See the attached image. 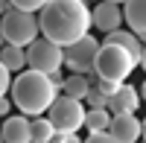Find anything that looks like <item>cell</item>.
I'll use <instances>...</instances> for the list:
<instances>
[{
    "mask_svg": "<svg viewBox=\"0 0 146 143\" xmlns=\"http://www.w3.org/2000/svg\"><path fill=\"white\" fill-rule=\"evenodd\" d=\"M94 26V12L85 0H50L41 9V35L50 41L70 47L88 35Z\"/></svg>",
    "mask_w": 146,
    "mask_h": 143,
    "instance_id": "1",
    "label": "cell"
},
{
    "mask_svg": "<svg viewBox=\"0 0 146 143\" xmlns=\"http://www.w3.org/2000/svg\"><path fill=\"white\" fill-rule=\"evenodd\" d=\"M9 97L15 99V108L29 114V117H38V114H47L50 111V105L56 102L58 97V88L50 73H44V70H21L12 82V91Z\"/></svg>",
    "mask_w": 146,
    "mask_h": 143,
    "instance_id": "2",
    "label": "cell"
},
{
    "mask_svg": "<svg viewBox=\"0 0 146 143\" xmlns=\"http://www.w3.org/2000/svg\"><path fill=\"white\" fill-rule=\"evenodd\" d=\"M137 64H140L137 56L131 53L129 47L114 44V41H105L100 47V56H96V76L114 79V82H126Z\"/></svg>",
    "mask_w": 146,
    "mask_h": 143,
    "instance_id": "3",
    "label": "cell"
},
{
    "mask_svg": "<svg viewBox=\"0 0 146 143\" xmlns=\"http://www.w3.org/2000/svg\"><path fill=\"white\" fill-rule=\"evenodd\" d=\"M0 35L6 44L29 47L41 35V18H35V12H27V9H9L3 15V23H0Z\"/></svg>",
    "mask_w": 146,
    "mask_h": 143,
    "instance_id": "4",
    "label": "cell"
},
{
    "mask_svg": "<svg viewBox=\"0 0 146 143\" xmlns=\"http://www.w3.org/2000/svg\"><path fill=\"white\" fill-rule=\"evenodd\" d=\"M100 47L102 44L88 32L76 44L64 47V67L70 70V73H88L96 82V56H100Z\"/></svg>",
    "mask_w": 146,
    "mask_h": 143,
    "instance_id": "5",
    "label": "cell"
},
{
    "mask_svg": "<svg viewBox=\"0 0 146 143\" xmlns=\"http://www.w3.org/2000/svg\"><path fill=\"white\" fill-rule=\"evenodd\" d=\"M47 117L56 123V128H70V132H79V128L85 126V120H88V111H85V105H82L79 97L64 93V97H56V102L50 105Z\"/></svg>",
    "mask_w": 146,
    "mask_h": 143,
    "instance_id": "6",
    "label": "cell"
},
{
    "mask_svg": "<svg viewBox=\"0 0 146 143\" xmlns=\"http://www.w3.org/2000/svg\"><path fill=\"white\" fill-rule=\"evenodd\" d=\"M27 58H29V67L44 70V73H56L64 64V47L44 35V38H35L27 47Z\"/></svg>",
    "mask_w": 146,
    "mask_h": 143,
    "instance_id": "7",
    "label": "cell"
},
{
    "mask_svg": "<svg viewBox=\"0 0 146 143\" xmlns=\"http://www.w3.org/2000/svg\"><path fill=\"white\" fill-rule=\"evenodd\" d=\"M108 132H111L114 143H135L143 137V120H137L135 111L131 114H114Z\"/></svg>",
    "mask_w": 146,
    "mask_h": 143,
    "instance_id": "8",
    "label": "cell"
},
{
    "mask_svg": "<svg viewBox=\"0 0 146 143\" xmlns=\"http://www.w3.org/2000/svg\"><path fill=\"white\" fill-rule=\"evenodd\" d=\"M126 21V12L120 9V3H111V0H100L94 9V26L100 32H114L123 26Z\"/></svg>",
    "mask_w": 146,
    "mask_h": 143,
    "instance_id": "9",
    "label": "cell"
},
{
    "mask_svg": "<svg viewBox=\"0 0 146 143\" xmlns=\"http://www.w3.org/2000/svg\"><path fill=\"white\" fill-rule=\"evenodd\" d=\"M3 143H32V120L29 114H15L3 120V132H0Z\"/></svg>",
    "mask_w": 146,
    "mask_h": 143,
    "instance_id": "10",
    "label": "cell"
},
{
    "mask_svg": "<svg viewBox=\"0 0 146 143\" xmlns=\"http://www.w3.org/2000/svg\"><path fill=\"white\" fill-rule=\"evenodd\" d=\"M140 91H135V85H120L117 93L111 99H108V108H111V114H131V111H137L140 108Z\"/></svg>",
    "mask_w": 146,
    "mask_h": 143,
    "instance_id": "11",
    "label": "cell"
},
{
    "mask_svg": "<svg viewBox=\"0 0 146 143\" xmlns=\"http://www.w3.org/2000/svg\"><path fill=\"white\" fill-rule=\"evenodd\" d=\"M123 12H126V23L140 35L143 44H146V0H126Z\"/></svg>",
    "mask_w": 146,
    "mask_h": 143,
    "instance_id": "12",
    "label": "cell"
},
{
    "mask_svg": "<svg viewBox=\"0 0 146 143\" xmlns=\"http://www.w3.org/2000/svg\"><path fill=\"white\" fill-rule=\"evenodd\" d=\"M105 41H114V44H123V47H129L131 53L137 56V62H140V56H143V38L135 32V29H114V32H105Z\"/></svg>",
    "mask_w": 146,
    "mask_h": 143,
    "instance_id": "13",
    "label": "cell"
},
{
    "mask_svg": "<svg viewBox=\"0 0 146 143\" xmlns=\"http://www.w3.org/2000/svg\"><path fill=\"white\" fill-rule=\"evenodd\" d=\"M0 64L9 67L12 73H21L23 67H29V58H27V50L18 44H6L3 47V53H0Z\"/></svg>",
    "mask_w": 146,
    "mask_h": 143,
    "instance_id": "14",
    "label": "cell"
},
{
    "mask_svg": "<svg viewBox=\"0 0 146 143\" xmlns=\"http://www.w3.org/2000/svg\"><path fill=\"white\" fill-rule=\"evenodd\" d=\"M91 88H94V79H91L88 73H73V76H67V82H64V93H70V97H79V99L88 97Z\"/></svg>",
    "mask_w": 146,
    "mask_h": 143,
    "instance_id": "15",
    "label": "cell"
},
{
    "mask_svg": "<svg viewBox=\"0 0 146 143\" xmlns=\"http://www.w3.org/2000/svg\"><path fill=\"white\" fill-rule=\"evenodd\" d=\"M53 137H56V123L38 114L32 120V143H53Z\"/></svg>",
    "mask_w": 146,
    "mask_h": 143,
    "instance_id": "16",
    "label": "cell"
},
{
    "mask_svg": "<svg viewBox=\"0 0 146 143\" xmlns=\"http://www.w3.org/2000/svg\"><path fill=\"white\" fill-rule=\"evenodd\" d=\"M88 132H96V128H108L111 126V108H88Z\"/></svg>",
    "mask_w": 146,
    "mask_h": 143,
    "instance_id": "17",
    "label": "cell"
},
{
    "mask_svg": "<svg viewBox=\"0 0 146 143\" xmlns=\"http://www.w3.org/2000/svg\"><path fill=\"white\" fill-rule=\"evenodd\" d=\"M85 102H88V108H108V97H105V93L100 91V88H91L88 91V97H85Z\"/></svg>",
    "mask_w": 146,
    "mask_h": 143,
    "instance_id": "18",
    "label": "cell"
},
{
    "mask_svg": "<svg viewBox=\"0 0 146 143\" xmlns=\"http://www.w3.org/2000/svg\"><path fill=\"white\" fill-rule=\"evenodd\" d=\"M94 85H96V88H100V91L105 93V97H108V99H111V97H114V93H117V88H120V85H123V82H114V79H102V76H96V82H94Z\"/></svg>",
    "mask_w": 146,
    "mask_h": 143,
    "instance_id": "19",
    "label": "cell"
},
{
    "mask_svg": "<svg viewBox=\"0 0 146 143\" xmlns=\"http://www.w3.org/2000/svg\"><path fill=\"white\" fill-rule=\"evenodd\" d=\"M50 0H12V6L15 9H27V12H41Z\"/></svg>",
    "mask_w": 146,
    "mask_h": 143,
    "instance_id": "20",
    "label": "cell"
},
{
    "mask_svg": "<svg viewBox=\"0 0 146 143\" xmlns=\"http://www.w3.org/2000/svg\"><path fill=\"white\" fill-rule=\"evenodd\" d=\"M53 143H79V134H76V132H70V128H56Z\"/></svg>",
    "mask_w": 146,
    "mask_h": 143,
    "instance_id": "21",
    "label": "cell"
},
{
    "mask_svg": "<svg viewBox=\"0 0 146 143\" xmlns=\"http://www.w3.org/2000/svg\"><path fill=\"white\" fill-rule=\"evenodd\" d=\"M111 132L108 128H96V132H88V143H111Z\"/></svg>",
    "mask_w": 146,
    "mask_h": 143,
    "instance_id": "22",
    "label": "cell"
},
{
    "mask_svg": "<svg viewBox=\"0 0 146 143\" xmlns=\"http://www.w3.org/2000/svg\"><path fill=\"white\" fill-rule=\"evenodd\" d=\"M12 82H15V79H12V70L3 67V70H0V91L9 93V91H12Z\"/></svg>",
    "mask_w": 146,
    "mask_h": 143,
    "instance_id": "23",
    "label": "cell"
},
{
    "mask_svg": "<svg viewBox=\"0 0 146 143\" xmlns=\"http://www.w3.org/2000/svg\"><path fill=\"white\" fill-rule=\"evenodd\" d=\"M140 67L146 70V47H143V56H140Z\"/></svg>",
    "mask_w": 146,
    "mask_h": 143,
    "instance_id": "24",
    "label": "cell"
},
{
    "mask_svg": "<svg viewBox=\"0 0 146 143\" xmlns=\"http://www.w3.org/2000/svg\"><path fill=\"white\" fill-rule=\"evenodd\" d=\"M140 97H143V102H146V82L140 85Z\"/></svg>",
    "mask_w": 146,
    "mask_h": 143,
    "instance_id": "25",
    "label": "cell"
},
{
    "mask_svg": "<svg viewBox=\"0 0 146 143\" xmlns=\"http://www.w3.org/2000/svg\"><path fill=\"white\" fill-rule=\"evenodd\" d=\"M143 140H146V117H143Z\"/></svg>",
    "mask_w": 146,
    "mask_h": 143,
    "instance_id": "26",
    "label": "cell"
},
{
    "mask_svg": "<svg viewBox=\"0 0 146 143\" xmlns=\"http://www.w3.org/2000/svg\"><path fill=\"white\" fill-rule=\"evenodd\" d=\"M111 3H126V0H111Z\"/></svg>",
    "mask_w": 146,
    "mask_h": 143,
    "instance_id": "27",
    "label": "cell"
}]
</instances>
